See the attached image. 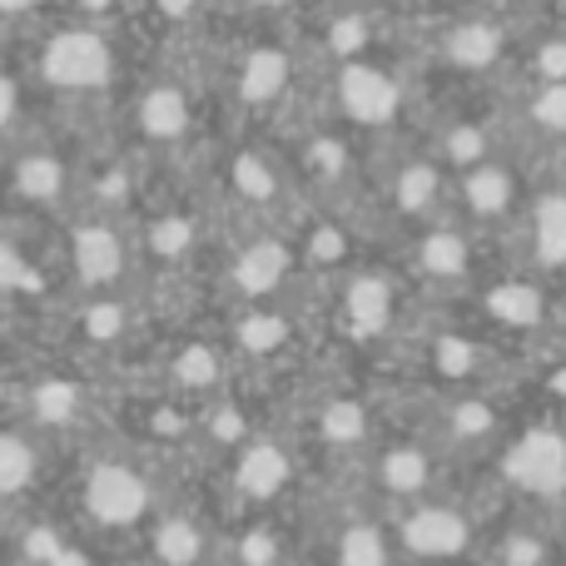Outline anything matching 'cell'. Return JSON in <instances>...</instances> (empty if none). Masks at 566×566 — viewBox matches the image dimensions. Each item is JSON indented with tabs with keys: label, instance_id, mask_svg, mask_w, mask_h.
Instances as JSON below:
<instances>
[{
	"label": "cell",
	"instance_id": "6da1fadb",
	"mask_svg": "<svg viewBox=\"0 0 566 566\" xmlns=\"http://www.w3.org/2000/svg\"><path fill=\"white\" fill-rule=\"evenodd\" d=\"M35 70L60 95H95L115 80V40L99 20L75 15L70 25L50 30L35 55Z\"/></svg>",
	"mask_w": 566,
	"mask_h": 566
},
{
	"label": "cell",
	"instance_id": "7a4b0ae2",
	"mask_svg": "<svg viewBox=\"0 0 566 566\" xmlns=\"http://www.w3.org/2000/svg\"><path fill=\"white\" fill-rule=\"evenodd\" d=\"M507 482L522 497H537L547 507L566 502V422H532L502 458Z\"/></svg>",
	"mask_w": 566,
	"mask_h": 566
},
{
	"label": "cell",
	"instance_id": "3957f363",
	"mask_svg": "<svg viewBox=\"0 0 566 566\" xmlns=\"http://www.w3.org/2000/svg\"><path fill=\"white\" fill-rule=\"evenodd\" d=\"M338 109L353 125H388L402 109V85L392 70L373 65V60H343L338 70Z\"/></svg>",
	"mask_w": 566,
	"mask_h": 566
},
{
	"label": "cell",
	"instance_id": "277c9868",
	"mask_svg": "<svg viewBox=\"0 0 566 566\" xmlns=\"http://www.w3.org/2000/svg\"><path fill=\"white\" fill-rule=\"evenodd\" d=\"M512 50V30L502 15H462L452 20L448 30H442V60H448L452 70H462V75H488V70H497L502 60H507Z\"/></svg>",
	"mask_w": 566,
	"mask_h": 566
},
{
	"label": "cell",
	"instance_id": "5b68a950",
	"mask_svg": "<svg viewBox=\"0 0 566 566\" xmlns=\"http://www.w3.org/2000/svg\"><path fill=\"white\" fill-rule=\"evenodd\" d=\"M458 195L478 224H507L522 209V179H517V169L502 165V159H482V165L462 169Z\"/></svg>",
	"mask_w": 566,
	"mask_h": 566
},
{
	"label": "cell",
	"instance_id": "8992f818",
	"mask_svg": "<svg viewBox=\"0 0 566 566\" xmlns=\"http://www.w3.org/2000/svg\"><path fill=\"white\" fill-rule=\"evenodd\" d=\"M85 502L105 527H129V522H139L149 512V488L125 462H99L85 482Z\"/></svg>",
	"mask_w": 566,
	"mask_h": 566
},
{
	"label": "cell",
	"instance_id": "52a82bcc",
	"mask_svg": "<svg viewBox=\"0 0 566 566\" xmlns=\"http://www.w3.org/2000/svg\"><path fill=\"white\" fill-rule=\"evenodd\" d=\"M402 542L418 557H462L472 547V517L448 502H422L408 522H402Z\"/></svg>",
	"mask_w": 566,
	"mask_h": 566
},
{
	"label": "cell",
	"instance_id": "ba28073f",
	"mask_svg": "<svg viewBox=\"0 0 566 566\" xmlns=\"http://www.w3.org/2000/svg\"><path fill=\"white\" fill-rule=\"evenodd\" d=\"M522 224L532 239V264L542 274H562L566 269V189H547L522 209Z\"/></svg>",
	"mask_w": 566,
	"mask_h": 566
},
{
	"label": "cell",
	"instance_id": "9c48e42d",
	"mask_svg": "<svg viewBox=\"0 0 566 566\" xmlns=\"http://www.w3.org/2000/svg\"><path fill=\"white\" fill-rule=\"evenodd\" d=\"M189 119H195V109H189L185 85H175V80H159V85H149L139 95V129H145V139H159V145L185 139Z\"/></svg>",
	"mask_w": 566,
	"mask_h": 566
},
{
	"label": "cell",
	"instance_id": "30bf717a",
	"mask_svg": "<svg viewBox=\"0 0 566 566\" xmlns=\"http://www.w3.org/2000/svg\"><path fill=\"white\" fill-rule=\"evenodd\" d=\"M289 75H293L289 50L254 45L239 60V99H244V105H274L283 90H289Z\"/></svg>",
	"mask_w": 566,
	"mask_h": 566
},
{
	"label": "cell",
	"instance_id": "8fae6325",
	"mask_svg": "<svg viewBox=\"0 0 566 566\" xmlns=\"http://www.w3.org/2000/svg\"><path fill=\"white\" fill-rule=\"evenodd\" d=\"M522 125L537 145H566V80H532L522 95Z\"/></svg>",
	"mask_w": 566,
	"mask_h": 566
},
{
	"label": "cell",
	"instance_id": "7c38bea8",
	"mask_svg": "<svg viewBox=\"0 0 566 566\" xmlns=\"http://www.w3.org/2000/svg\"><path fill=\"white\" fill-rule=\"evenodd\" d=\"M488 313L507 328H542L547 323V293L527 279H507L488 293Z\"/></svg>",
	"mask_w": 566,
	"mask_h": 566
},
{
	"label": "cell",
	"instance_id": "4fadbf2b",
	"mask_svg": "<svg viewBox=\"0 0 566 566\" xmlns=\"http://www.w3.org/2000/svg\"><path fill=\"white\" fill-rule=\"evenodd\" d=\"M75 269L85 283H109L119 274V264H125V249H119V239L109 234V224H85L75 234Z\"/></svg>",
	"mask_w": 566,
	"mask_h": 566
},
{
	"label": "cell",
	"instance_id": "5bb4252c",
	"mask_svg": "<svg viewBox=\"0 0 566 566\" xmlns=\"http://www.w3.org/2000/svg\"><path fill=\"white\" fill-rule=\"evenodd\" d=\"M378 482L392 497H422L432 488V458L422 448H392L378 462Z\"/></svg>",
	"mask_w": 566,
	"mask_h": 566
},
{
	"label": "cell",
	"instance_id": "9a60e30c",
	"mask_svg": "<svg viewBox=\"0 0 566 566\" xmlns=\"http://www.w3.org/2000/svg\"><path fill=\"white\" fill-rule=\"evenodd\" d=\"M418 264L432 279H462L472 269V244L462 229H432L418 244Z\"/></svg>",
	"mask_w": 566,
	"mask_h": 566
},
{
	"label": "cell",
	"instance_id": "2e32d148",
	"mask_svg": "<svg viewBox=\"0 0 566 566\" xmlns=\"http://www.w3.org/2000/svg\"><path fill=\"white\" fill-rule=\"evenodd\" d=\"M283 482H289V458L269 442H259L239 458V492H249V497H274Z\"/></svg>",
	"mask_w": 566,
	"mask_h": 566
},
{
	"label": "cell",
	"instance_id": "e0dca14e",
	"mask_svg": "<svg viewBox=\"0 0 566 566\" xmlns=\"http://www.w3.org/2000/svg\"><path fill=\"white\" fill-rule=\"evenodd\" d=\"M388 313H392V289H388V279H358L348 289V318H353V328L358 333H378L382 323H388Z\"/></svg>",
	"mask_w": 566,
	"mask_h": 566
},
{
	"label": "cell",
	"instance_id": "ac0fdd59",
	"mask_svg": "<svg viewBox=\"0 0 566 566\" xmlns=\"http://www.w3.org/2000/svg\"><path fill=\"white\" fill-rule=\"evenodd\" d=\"M283 269H289V254H283L279 244H254V249H244V254H239L234 283L244 293H269L283 279Z\"/></svg>",
	"mask_w": 566,
	"mask_h": 566
},
{
	"label": "cell",
	"instance_id": "d6986e66",
	"mask_svg": "<svg viewBox=\"0 0 566 566\" xmlns=\"http://www.w3.org/2000/svg\"><path fill=\"white\" fill-rule=\"evenodd\" d=\"M552 562H557V547L537 527H517L497 542V566H552Z\"/></svg>",
	"mask_w": 566,
	"mask_h": 566
},
{
	"label": "cell",
	"instance_id": "ffe728a7",
	"mask_svg": "<svg viewBox=\"0 0 566 566\" xmlns=\"http://www.w3.org/2000/svg\"><path fill=\"white\" fill-rule=\"evenodd\" d=\"M15 189L30 199H55L65 189V165L55 155H25L15 169Z\"/></svg>",
	"mask_w": 566,
	"mask_h": 566
},
{
	"label": "cell",
	"instance_id": "44dd1931",
	"mask_svg": "<svg viewBox=\"0 0 566 566\" xmlns=\"http://www.w3.org/2000/svg\"><path fill=\"white\" fill-rule=\"evenodd\" d=\"M30 478H35V448L15 432H0V497L30 488Z\"/></svg>",
	"mask_w": 566,
	"mask_h": 566
},
{
	"label": "cell",
	"instance_id": "7402d4cb",
	"mask_svg": "<svg viewBox=\"0 0 566 566\" xmlns=\"http://www.w3.org/2000/svg\"><path fill=\"white\" fill-rule=\"evenodd\" d=\"M398 205L408 209V214H422V209L438 199V189H442V175H438V165H428V159H418V165H408L398 175Z\"/></svg>",
	"mask_w": 566,
	"mask_h": 566
},
{
	"label": "cell",
	"instance_id": "603a6c76",
	"mask_svg": "<svg viewBox=\"0 0 566 566\" xmlns=\"http://www.w3.org/2000/svg\"><path fill=\"white\" fill-rule=\"evenodd\" d=\"M522 65H527L532 80H566V25L532 40V50L522 55Z\"/></svg>",
	"mask_w": 566,
	"mask_h": 566
},
{
	"label": "cell",
	"instance_id": "cb8c5ba5",
	"mask_svg": "<svg viewBox=\"0 0 566 566\" xmlns=\"http://www.w3.org/2000/svg\"><path fill=\"white\" fill-rule=\"evenodd\" d=\"M368 35H373L368 10H348V15L328 20V50L338 60H358L363 50H368Z\"/></svg>",
	"mask_w": 566,
	"mask_h": 566
},
{
	"label": "cell",
	"instance_id": "d4e9b609",
	"mask_svg": "<svg viewBox=\"0 0 566 566\" xmlns=\"http://www.w3.org/2000/svg\"><path fill=\"white\" fill-rule=\"evenodd\" d=\"M338 562L343 566H388V542L378 527H348L338 542Z\"/></svg>",
	"mask_w": 566,
	"mask_h": 566
},
{
	"label": "cell",
	"instance_id": "484cf974",
	"mask_svg": "<svg viewBox=\"0 0 566 566\" xmlns=\"http://www.w3.org/2000/svg\"><path fill=\"white\" fill-rule=\"evenodd\" d=\"M75 388L70 382H60V378H45L35 392H30V412H35L40 422H70L75 418Z\"/></svg>",
	"mask_w": 566,
	"mask_h": 566
},
{
	"label": "cell",
	"instance_id": "4316f807",
	"mask_svg": "<svg viewBox=\"0 0 566 566\" xmlns=\"http://www.w3.org/2000/svg\"><path fill=\"white\" fill-rule=\"evenodd\" d=\"M155 552L169 566H189L199 557V527H195V522H169V527H159Z\"/></svg>",
	"mask_w": 566,
	"mask_h": 566
},
{
	"label": "cell",
	"instance_id": "83f0119b",
	"mask_svg": "<svg viewBox=\"0 0 566 566\" xmlns=\"http://www.w3.org/2000/svg\"><path fill=\"white\" fill-rule=\"evenodd\" d=\"M229 175H234L239 195H249V199H269V195H274V169H269L264 155H239Z\"/></svg>",
	"mask_w": 566,
	"mask_h": 566
},
{
	"label": "cell",
	"instance_id": "f1b7e54d",
	"mask_svg": "<svg viewBox=\"0 0 566 566\" xmlns=\"http://www.w3.org/2000/svg\"><path fill=\"white\" fill-rule=\"evenodd\" d=\"M189 244H195V224H189V219H159L155 234H149L155 259H179Z\"/></svg>",
	"mask_w": 566,
	"mask_h": 566
},
{
	"label": "cell",
	"instance_id": "f546056e",
	"mask_svg": "<svg viewBox=\"0 0 566 566\" xmlns=\"http://www.w3.org/2000/svg\"><path fill=\"white\" fill-rule=\"evenodd\" d=\"M472 368H478V348H472L468 338H458V333L438 338V373L442 378H468Z\"/></svg>",
	"mask_w": 566,
	"mask_h": 566
},
{
	"label": "cell",
	"instance_id": "4dcf8cb0",
	"mask_svg": "<svg viewBox=\"0 0 566 566\" xmlns=\"http://www.w3.org/2000/svg\"><path fill=\"white\" fill-rule=\"evenodd\" d=\"M179 378H185L189 388H209V382L219 378V353L214 348H189L185 358H179Z\"/></svg>",
	"mask_w": 566,
	"mask_h": 566
},
{
	"label": "cell",
	"instance_id": "1f68e13d",
	"mask_svg": "<svg viewBox=\"0 0 566 566\" xmlns=\"http://www.w3.org/2000/svg\"><path fill=\"white\" fill-rule=\"evenodd\" d=\"M323 428H328V438H338V442L343 438H358V432H363V412L358 408H333Z\"/></svg>",
	"mask_w": 566,
	"mask_h": 566
},
{
	"label": "cell",
	"instance_id": "d6a6232c",
	"mask_svg": "<svg viewBox=\"0 0 566 566\" xmlns=\"http://www.w3.org/2000/svg\"><path fill=\"white\" fill-rule=\"evenodd\" d=\"M239 333L249 338V348H274L279 333H283V323H279V318H249Z\"/></svg>",
	"mask_w": 566,
	"mask_h": 566
},
{
	"label": "cell",
	"instance_id": "836d02e7",
	"mask_svg": "<svg viewBox=\"0 0 566 566\" xmlns=\"http://www.w3.org/2000/svg\"><path fill=\"white\" fill-rule=\"evenodd\" d=\"M15 115H20V85L10 75H0V129H6Z\"/></svg>",
	"mask_w": 566,
	"mask_h": 566
},
{
	"label": "cell",
	"instance_id": "e575fe53",
	"mask_svg": "<svg viewBox=\"0 0 566 566\" xmlns=\"http://www.w3.org/2000/svg\"><path fill=\"white\" fill-rule=\"evenodd\" d=\"M50 0H0V20H25V15H40Z\"/></svg>",
	"mask_w": 566,
	"mask_h": 566
},
{
	"label": "cell",
	"instance_id": "d590c367",
	"mask_svg": "<svg viewBox=\"0 0 566 566\" xmlns=\"http://www.w3.org/2000/svg\"><path fill=\"white\" fill-rule=\"evenodd\" d=\"M75 10L85 20H105V15H115L119 10V0H75Z\"/></svg>",
	"mask_w": 566,
	"mask_h": 566
},
{
	"label": "cell",
	"instance_id": "8d00e7d4",
	"mask_svg": "<svg viewBox=\"0 0 566 566\" xmlns=\"http://www.w3.org/2000/svg\"><path fill=\"white\" fill-rule=\"evenodd\" d=\"M15 279H25V269H20V259L10 254L6 244H0V283H15Z\"/></svg>",
	"mask_w": 566,
	"mask_h": 566
},
{
	"label": "cell",
	"instance_id": "74e56055",
	"mask_svg": "<svg viewBox=\"0 0 566 566\" xmlns=\"http://www.w3.org/2000/svg\"><path fill=\"white\" fill-rule=\"evenodd\" d=\"M249 562H254V566L274 562V542H269V537H264V532H259V537H254V542H249Z\"/></svg>",
	"mask_w": 566,
	"mask_h": 566
},
{
	"label": "cell",
	"instance_id": "f35d334b",
	"mask_svg": "<svg viewBox=\"0 0 566 566\" xmlns=\"http://www.w3.org/2000/svg\"><path fill=\"white\" fill-rule=\"evenodd\" d=\"M244 6H254V10H283V6H293V0H244Z\"/></svg>",
	"mask_w": 566,
	"mask_h": 566
},
{
	"label": "cell",
	"instance_id": "ab89813d",
	"mask_svg": "<svg viewBox=\"0 0 566 566\" xmlns=\"http://www.w3.org/2000/svg\"><path fill=\"white\" fill-rule=\"evenodd\" d=\"M557 15H562V25H566V0H557Z\"/></svg>",
	"mask_w": 566,
	"mask_h": 566
}]
</instances>
